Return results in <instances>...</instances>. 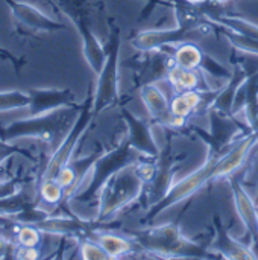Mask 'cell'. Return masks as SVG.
Wrapping results in <instances>:
<instances>
[{
	"label": "cell",
	"mask_w": 258,
	"mask_h": 260,
	"mask_svg": "<svg viewBox=\"0 0 258 260\" xmlns=\"http://www.w3.org/2000/svg\"><path fill=\"white\" fill-rule=\"evenodd\" d=\"M257 142L258 131H249L246 136L239 139L224 155H210L204 166H201L198 171L192 172L190 175H187L184 180L178 181L176 184H172V187L164 195V198L151 206V209L148 210L144 216V221H152L161 212L195 195L205 184L217 178H224V177L234 174L243 165L249 151L254 148Z\"/></svg>",
	"instance_id": "1"
},
{
	"label": "cell",
	"mask_w": 258,
	"mask_h": 260,
	"mask_svg": "<svg viewBox=\"0 0 258 260\" xmlns=\"http://www.w3.org/2000/svg\"><path fill=\"white\" fill-rule=\"evenodd\" d=\"M176 15L175 29H149L141 30L131 38V44L138 52H148L155 49H164L169 46L176 47L187 38L196 35L202 37L216 26L207 18L199 3L190 0H172Z\"/></svg>",
	"instance_id": "2"
},
{
	"label": "cell",
	"mask_w": 258,
	"mask_h": 260,
	"mask_svg": "<svg viewBox=\"0 0 258 260\" xmlns=\"http://www.w3.org/2000/svg\"><path fill=\"white\" fill-rule=\"evenodd\" d=\"M81 107L82 105L62 107L46 114L14 120L9 125L0 128V139L9 143L17 139L32 137L59 145L76 122L81 113Z\"/></svg>",
	"instance_id": "3"
},
{
	"label": "cell",
	"mask_w": 258,
	"mask_h": 260,
	"mask_svg": "<svg viewBox=\"0 0 258 260\" xmlns=\"http://www.w3.org/2000/svg\"><path fill=\"white\" fill-rule=\"evenodd\" d=\"M137 245L149 254L163 259H217L211 250H205L187 239L178 225L164 224L131 233Z\"/></svg>",
	"instance_id": "4"
},
{
	"label": "cell",
	"mask_w": 258,
	"mask_h": 260,
	"mask_svg": "<svg viewBox=\"0 0 258 260\" xmlns=\"http://www.w3.org/2000/svg\"><path fill=\"white\" fill-rule=\"evenodd\" d=\"M144 180L140 175L137 165H129L116 172L102 187L99 193L97 218L100 224L108 222L116 213L140 198L144 187Z\"/></svg>",
	"instance_id": "5"
},
{
	"label": "cell",
	"mask_w": 258,
	"mask_h": 260,
	"mask_svg": "<svg viewBox=\"0 0 258 260\" xmlns=\"http://www.w3.org/2000/svg\"><path fill=\"white\" fill-rule=\"evenodd\" d=\"M138 155L140 154L129 145L128 139L122 140L114 149L102 152L93 165L91 180L88 186L82 192H78L71 200L79 203H91L97 200L105 183L120 169L137 163Z\"/></svg>",
	"instance_id": "6"
},
{
	"label": "cell",
	"mask_w": 258,
	"mask_h": 260,
	"mask_svg": "<svg viewBox=\"0 0 258 260\" xmlns=\"http://www.w3.org/2000/svg\"><path fill=\"white\" fill-rule=\"evenodd\" d=\"M122 47V32L117 26H113L108 46H106V59L97 75V85L94 90L93 111L99 114L100 111L114 107L120 101L119 93V56Z\"/></svg>",
	"instance_id": "7"
},
{
	"label": "cell",
	"mask_w": 258,
	"mask_h": 260,
	"mask_svg": "<svg viewBox=\"0 0 258 260\" xmlns=\"http://www.w3.org/2000/svg\"><path fill=\"white\" fill-rule=\"evenodd\" d=\"M93 101H94V94H90L87 98V101L82 104L81 113H79L76 122L73 123V126L68 131V134L64 137V140L58 145V148L55 149V152L52 154L50 160L47 161V165L43 169V174H41L38 183L46 181V180H55L56 175L59 174V171L71 160V155L75 152V148L78 146L81 137L88 129L93 117L96 116L94 111H93Z\"/></svg>",
	"instance_id": "8"
},
{
	"label": "cell",
	"mask_w": 258,
	"mask_h": 260,
	"mask_svg": "<svg viewBox=\"0 0 258 260\" xmlns=\"http://www.w3.org/2000/svg\"><path fill=\"white\" fill-rule=\"evenodd\" d=\"M210 131L207 133L201 126H193L192 131L198 134L210 148V155H224L233 145L234 137L243 128L234 116L220 113L214 108H210Z\"/></svg>",
	"instance_id": "9"
},
{
	"label": "cell",
	"mask_w": 258,
	"mask_h": 260,
	"mask_svg": "<svg viewBox=\"0 0 258 260\" xmlns=\"http://www.w3.org/2000/svg\"><path fill=\"white\" fill-rule=\"evenodd\" d=\"M120 114H122V119L128 125V137L126 139L129 140V145L140 155H144L149 158H158L161 151H160V148H158V145L152 136L151 125L146 120L134 116L126 108H122Z\"/></svg>",
	"instance_id": "10"
},
{
	"label": "cell",
	"mask_w": 258,
	"mask_h": 260,
	"mask_svg": "<svg viewBox=\"0 0 258 260\" xmlns=\"http://www.w3.org/2000/svg\"><path fill=\"white\" fill-rule=\"evenodd\" d=\"M29 116H40L62 107H75L76 99L71 90L64 88H30L29 91Z\"/></svg>",
	"instance_id": "11"
},
{
	"label": "cell",
	"mask_w": 258,
	"mask_h": 260,
	"mask_svg": "<svg viewBox=\"0 0 258 260\" xmlns=\"http://www.w3.org/2000/svg\"><path fill=\"white\" fill-rule=\"evenodd\" d=\"M242 113L245 114L248 126L254 131L258 119V69L249 73L236 93L231 116L236 117Z\"/></svg>",
	"instance_id": "12"
},
{
	"label": "cell",
	"mask_w": 258,
	"mask_h": 260,
	"mask_svg": "<svg viewBox=\"0 0 258 260\" xmlns=\"http://www.w3.org/2000/svg\"><path fill=\"white\" fill-rule=\"evenodd\" d=\"M231 190L234 197L236 210L248 229L249 238H251V251L254 253L255 259H258V210L254 200L249 197V193L243 189V186L236 180L231 178Z\"/></svg>",
	"instance_id": "13"
},
{
	"label": "cell",
	"mask_w": 258,
	"mask_h": 260,
	"mask_svg": "<svg viewBox=\"0 0 258 260\" xmlns=\"http://www.w3.org/2000/svg\"><path fill=\"white\" fill-rule=\"evenodd\" d=\"M140 96L151 114V119L166 128H179L178 120L172 114L170 102L166 94L155 84H144L140 87Z\"/></svg>",
	"instance_id": "14"
},
{
	"label": "cell",
	"mask_w": 258,
	"mask_h": 260,
	"mask_svg": "<svg viewBox=\"0 0 258 260\" xmlns=\"http://www.w3.org/2000/svg\"><path fill=\"white\" fill-rule=\"evenodd\" d=\"M9 8L17 23L32 29V30H41V32H55L65 29L62 23H58L47 17L44 12H41L38 8H35L30 3L26 2H17V0H3Z\"/></svg>",
	"instance_id": "15"
},
{
	"label": "cell",
	"mask_w": 258,
	"mask_h": 260,
	"mask_svg": "<svg viewBox=\"0 0 258 260\" xmlns=\"http://www.w3.org/2000/svg\"><path fill=\"white\" fill-rule=\"evenodd\" d=\"M100 154H102V151H96V152H93V154H90L87 157L76 158V160H70L59 171V174L56 175V180H58V183L65 190V197H64V201L65 203L76 195V192H78L82 180L87 177L88 172H91L93 165L99 158Z\"/></svg>",
	"instance_id": "16"
},
{
	"label": "cell",
	"mask_w": 258,
	"mask_h": 260,
	"mask_svg": "<svg viewBox=\"0 0 258 260\" xmlns=\"http://www.w3.org/2000/svg\"><path fill=\"white\" fill-rule=\"evenodd\" d=\"M99 225L102 224L97 221L87 222L75 216H52V215L36 224V227L43 233L61 235V236H81V235L91 236L99 229Z\"/></svg>",
	"instance_id": "17"
},
{
	"label": "cell",
	"mask_w": 258,
	"mask_h": 260,
	"mask_svg": "<svg viewBox=\"0 0 258 260\" xmlns=\"http://www.w3.org/2000/svg\"><path fill=\"white\" fill-rule=\"evenodd\" d=\"M252 70H255V69H252L248 64H245L242 59L240 61L234 59L233 75L227 81V84L214 94V98L210 102V108H214V110H217L220 113H225V114L231 116V108H233V102H234L236 93H237L239 87L243 84V81L249 76V73Z\"/></svg>",
	"instance_id": "18"
},
{
	"label": "cell",
	"mask_w": 258,
	"mask_h": 260,
	"mask_svg": "<svg viewBox=\"0 0 258 260\" xmlns=\"http://www.w3.org/2000/svg\"><path fill=\"white\" fill-rule=\"evenodd\" d=\"M71 21L75 23V26L78 27V32L81 35L82 50H84V56H85L88 66L91 67V70L96 75H99L105 64V59H106V50L102 47V44L99 43V40L90 29L88 14L79 15V17L73 18Z\"/></svg>",
	"instance_id": "19"
},
{
	"label": "cell",
	"mask_w": 258,
	"mask_h": 260,
	"mask_svg": "<svg viewBox=\"0 0 258 260\" xmlns=\"http://www.w3.org/2000/svg\"><path fill=\"white\" fill-rule=\"evenodd\" d=\"M213 221H214V232H216L214 241H213V244L210 247V250L213 253H216L222 259H255V256L251 251V248H248L246 245H243L242 242H239V241H236L234 238L230 236V233L224 227L219 215H214Z\"/></svg>",
	"instance_id": "20"
},
{
	"label": "cell",
	"mask_w": 258,
	"mask_h": 260,
	"mask_svg": "<svg viewBox=\"0 0 258 260\" xmlns=\"http://www.w3.org/2000/svg\"><path fill=\"white\" fill-rule=\"evenodd\" d=\"M158 158H160V161L157 165V171H155V175L152 178V187L148 193V201L151 203V206L164 198V195L172 187V180L175 175L173 157L170 154L169 146L166 148V151H163L160 154Z\"/></svg>",
	"instance_id": "21"
},
{
	"label": "cell",
	"mask_w": 258,
	"mask_h": 260,
	"mask_svg": "<svg viewBox=\"0 0 258 260\" xmlns=\"http://www.w3.org/2000/svg\"><path fill=\"white\" fill-rule=\"evenodd\" d=\"M143 53H146V59H144V64L141 66V72H140L141 85L155 84L160 79H167L170 69L175 66L173 55L172 56L167 55L166 52H163V49L148 50Z\"/></svg>",
	"instance_id": "22"
},
{
	"label": "cell",
	"mask_w": 258,
	"mask_h": 260,
	"mask_svg": "<svg viewBox=\"0 0 258 260\" xmlns=\"http://www.w3.org/2000/svg\"><path fill=\"white\" fill-rule=\"evenodd\" d=\"M211 91H202V90H190L182 93H175L173 99L170 101V110L175 119L179 123V128H184L186 120L202 105V101L205 96H208Z\"/></svg>",
	"instance_id": "23"
},
{
	"label": "cell",
	"mask_w": 258,
	"mask_h": 260,
	"mask_svg": "<svg viewBox=\"0 0 258 260\" xmlns=\"http://www.w3.org/2000/svg\"><path fill=\"white\" fill-rule=\"evenodd\" d=\"M167 81L172 84L175 93L190 91V90H202L210 91L208 84L204 81L201 70H189L179 66H173L167 75Z\"/></svg>",
	"instance_id": "24"
},
{
	"label": "cell",
	"mask_w": 258,
	"mask_h": 260,
	"mask_svg": "<svg viewBox=\"0 0 258 260\" xmlns=\"http://www.w3.org/2000/svg\"><path fill=\"white\" fill-rule=\"evenodd\" d=\"M199 6L205 12L207 18L213 24L228 27V29H231L234 32H239L242 35H246V37L257 38L258 40V24H255V23H252L249 20H245L242 17H237V15H230V14H222V12H217V11L207 9L204 3H199Z\"/></svg>",
	"instance_id": "25"
},
{
	"label": "cell",
	"mask_w": 258,
	"mask_h": 260,
	"mask_svg": "<svg viewBox=\"0 0 258 260\" xmlns=\"http://www.w3.org/2000/svg\"><path fill=\"white\" fill-rule=\"evenodd\" d=\"M91 236L96 238L94 241L102 245V248L108 253V256L111 259H120V257H125V256L134 253V248L137 245V242L134 239L119 236V235L109 233V232H94Z\"/></svg>",
	"instance_id": "26"
},
{
	"label": "cell",
	"mask_w": 258,
	"mask_h": 260,
	"mask_svg": "<svg viewBox=\"0 0 258 260\" xmlns=\"http://www.w3.org/2000/svg\"><path fill=\"white\" fill-rule=\"evenodd\" d=\"M207 53L193 41H184L176 46L173 52V62L182 69L189 70H202Z\"/></svg>",
	"instance_id": "27"
},
{
	"label": "cell",
	"mask_w": 258,
	"mask_h": 260,
	"mask_svg": "<svg viewBox=\"0 0 258 260\" xmlns=\"http://www.w3.org/2000/svg\"><path fill=\"white\" fill-rule=\"evenodd\" d=\"M216 30L219 34H222L233 44V47H236L237 50H240L243 53H248V55H255V56H258L257 38H251V37L242 35V34L234 32V30H231L228 27H224V26H216Z\"/></svg>",
	"instance_id": "28"
},
{
	"label": "cell",
	"mask_w": 258,
	"mask_h": 260,
	"mask_svg": "<svg viewBox=\"0 0 258 260\" xmlns=\"http://www.w3.org/2000/svg\"><path fill=\"white\" fill-rule=\"evenodd\" d=\"M38 193H40V198L47 203V204H53V206H59L64 201V197H65V190L64 187L58 183V180H46V181H41L38 183Z\"/></svg>",
	"instance_id": "29"
},
{
	"label": "cell",
	"mask_w": 258,
	"mask_h": 260,
	"mask_svg": "<svg viewBox=\"0 0 258 260\" xmlns=\"http://www.w3.org/2000/svg\"><path fill=\"white\" fill-rule=\"evenodd\" d=\"M29 93L20 90L0 91V111H11L29 107Z\"/></svg>",
	"instance_id": "30"
},
{
	"label": "cell",
	"mask_w": 258,
	"mask_h": 260,
	"mask_svg": "<svg viewBox=\"0 0 258 260\" xmlns=\"http://www.w3.org/2000/svg\"><path fill=\"white\" fill-rule=\"evenodd\" d=\"M47 216H50V215L46 210H41L38 207L27 206L23 210H20V212H17L14 215H9L6 218H9L12 222L20 224V225H36L38 222L44 221Z\"/></svg>",
	"instance_id": "31"
},
{
	"label": "cell",
	"mask_w": 258,
	"mask_h": 260,
	"mask_svg": "<svg viewBox=\"0 0 258 260\" xmlns=\"http://www.w3.org/2000/svg\"><path fill=\"white\" fill-rule=\"evenodd\" d=\"M41 230L36 225H20L15 235L17 245L20 247H38L41 242Z\"/></svg>",
	"instance_id": "32"
},
{
	"label": "cell",
	"mask_w": 258,
	"mask_h": 260,
	"mask_svg": "<svg viewBox=\"0 0 258 260\" xmlns=\"http://www.w3.org/2000/svg\"><path fill=\"white\" fill-rule=\"evenodd\" d=\"M79 254L85 260H109L111 257L102 248V245L96 241L84 239L79 244Z\"/></svg>",
	"instance_id": "33"
},
{
	"label": "cell",
	"mask_w": 258,
	"mask_h": 260,
	"mask_svg": "<svg viewBox=\"0 0 258 260\" xmlns=\"http://www.w3.org/2000/svg\"><path fill=\"white\" fill-rule=\"evenodd\" d=\"M14 154H21V155H24V157H29L30 158V155L24 151V149H21L20 146H15V145H6V146H0V165L6 160V158H9L11 155H14Z\"/></svg>",
	"instance_id": "34"
},
{
	"label": "cell",
	"mask_w": 258,
	"mask_h": 260,
	"mask_svg": "<svg viewBox=\"0 0 258 260\" xmlns=\"http://www.w3.org/2000/svg\"><path fill=\"white\" fill-rule=\"evenodd\" d=\"M18 183H20L18 180L2 181V183H0V200L18 193Z\"/></svg>",
	"instance_id": "35"
},
{
	"label": "cell",
	"mask_w": 258,
	"mask_h": 260,
	"mask_svg": "<svg viewBox=\"0 0 258 260\" xmlns=\"http://www.w3.org/2000/svg\"><path fill=\"white\" fill-rule=\"evenodd\" d=\"M6 257L9 259L17 257V247H14L6 239L0 238V259H6Z\"/></svg>",
	"instance_id": "36"
},
{
	"label": "cell",
	"mask_w": 258,
	"mask_h": 260,
	"mask_svg": "<svg viewBox=\"0 0 258 260\" xmlns=\"http://www.w3.org/2000/svg\"><path fill=\"white\" fill-rule=\"evenodd\" d=\"M163 2H164V0H149V2H146V5H144L143 11H141V14H140L138 21H143L146 17H149V15H151V12H152V9H154L158 3H163Z\"/></svg>",
	"instance_id": "37"
},
{
	"label": "cell",
	"mask_w": 258,
	"mask_h": 260,
	"mask_svg": "<svg viewBox=\"0 0 258 260\" xmlns=\"http://www.w3.org/2000/svg\"><path fill=\"white\" fill-rule=\"evenodd\" d=\"M0 56H3V58H8V59H9V61L14 64V67H15V70H17V72L21 69V64H23V62H21V61H18V59H17V58H15V56H14V55H12L9 50L3 49L2 46H0Z\"/></svg>",
	"instance_id": "38"
},
{
	"label": "cell",
	"mask_w": 258,
	"mask_h": 260,
	"mask_svg": "<svg viewBox=\"0 0 258 260\" xmlns=\"http://www.w3.org/2000/svg\"><path fill=\"white\" fill-rule=\"evenodd\" d=\"M190 2H195V3H202V2H207V3H222V2H228V0H190Z\"/></svg>",
	"instance_id": "39"
},
{
	"label": "cell",
	"mask_w": 258,
	"mask_h": 260,
	"mask_svg": "<svg viewBox=\"0 0 258 260\" xmlns=\"http://www.w3.org/2000/svg\"><path fill=\"white\" fill-rule=\"evenodd\" d=\"M6 145H9V143H8V142H5V140H2V139H0V146H6Z\"/></svg>",
	"instance_id": "40"
},
{
	"label": "cell",
	"mask_w": 258,
	"mask_h": 260,
	"mask_svg": "<svg viewBox=\"0 0 258 260\" xmlns=\"http://www.w3.org/2000/svg\"><path fill=\"white\" fill-rule=\"evenodd\" d=\"M254 131H258V119H257V123H255V128H254Z\"/></svg>",
	"instance_id": "41"
},
{
	"label": "cell",
	"mask_w": 258,
	"mask_h": 260,
	"mask_svg": "<svg viewBox=\"0 0 258 260\" xmlns=\"http://www.w3.org/2000/svg\"><path fill=\"white\" fill-rule=\"evenodd\" d=\"M144 2H149V0H144Z\"/></svg>",
	"instance_id": "42"
}]
</instances>
